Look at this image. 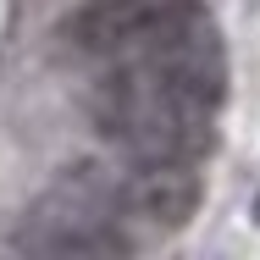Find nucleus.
<instances>
[{
	"label": "nucleus",
	"mask_w": 260,
	"mask_h": 260,
	"mask_svg": "<svg viewBox=\"0 0 260 260\" xmlns=\"http://www.w3.org/2000/svg\"><path fill=\"white\" fill-rule=\"evenodd\" d=\"M94 122L133 160H194L200 166L216 144L210 111L166 89L160 72L144 61H105V78L94 83Z\"/></svg>",
	"instance_id": "obj_1"
},
{
	"label": "nucleus",
	"mask_w": 260,
	"mask_h": 260,
	"mask_svg": "<svg viewBox=\"0 0 260 260\" xmlns=\"http://www.w3.org/2000/svg\"><path fill=\"white\" fill-rule=\"evenodd\" d=\"M116 177H105L100 166H72L39 205L28 210V221L17 227V249H39V255H122L127 233L116 227Z\"/></svg>",
	"instance_id": "obj_2"
},
{
	"label": "nucleus",
	"mask_w": 260,
	"mask_h": 260,
	"mask_svg": "<svg viewBox=\"0 0 260 260\" xmlns=\"http://www.w3.org/2000/svg\"><path fill=\"white\" fill-rule=\"evenodd\" d=\"M116 200L144 227L177 233V227L194 221V210L205 200V183H200L194 160H133V177L116 183Z\"/></svg>",
	"instance_id": "obj_3"
},
{
	"label": "nucleus",
	"mask_w": 260,
	"mask_h": 260,
	"mask_svg": "<svg viewBox=\"0 0 260 260\" xmlns=\"http://www.w3.org/2000/svg\"><path fill=\"white\" fill-rule=\"evenodd\" d=\"M255 221H260V188H255Z\"/></svg>",
	"instance_id": "obj_4"
}]
</instances>
